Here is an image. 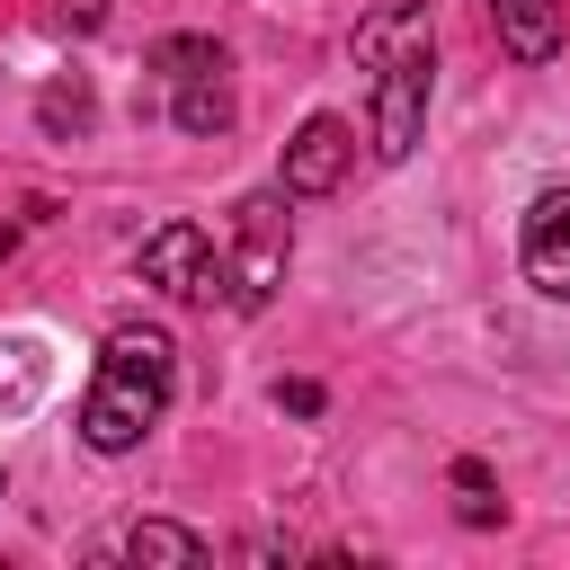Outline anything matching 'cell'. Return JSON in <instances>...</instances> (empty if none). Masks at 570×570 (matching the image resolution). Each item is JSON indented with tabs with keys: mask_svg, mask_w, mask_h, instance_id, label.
<instances>
[{
	"mask_svg": "<svg viewBox=\"0 0 570 570\" xmlns=\"http://www.w3.org/2000/svg\"><path fill=\"white\" fill-rule=\"evenodd\" d=\"M169 392H178V347H169V330L116 321L107 347H98L89 401H80V436H89V454H134V445L160 428Z\"/></svg>",
	"mask_w": 570,
	"mask_h": 570,
	"instance_id": "1",
	"label": "cell"
},
{
	"mask_svg": "<svg viewBox=\"0 0 570 570\" xmlns=\"http://www.w3.org/2000/svg\"><path fill=\"white\" fill-rule=\"evenodd\" d=\"M142 285H160V294H178V303H232V258L214 249V232H196V223H160L151 240H142Z\"/></svg>",
	"mask_w": 570,
	"mask_h": 570,
	"instance_id": "2",
	"label": "cell"
},
{
	"mask_svg": "<svg viewBox=\"0 0 570 570\" xmlns=\"http://www.w3.org/2000/svg\"><path fill=\"white\" fill-rule=\"evenodd\" d=\"M428 89H436V45L374 62V160H410L428 134Z\"/></svg>",
	"mask_w": 570,
	"mask_h": 570,
	"instance_id": "3",
	"label": "cell"
},
{
	"mask_svg": "<svg viewBox=\"0 0 570 570\" xmlns=\"http://www.w3.org/2000/svg\"><path fill=\"white\" fill-rule=\"evenodd\" d=\"M285 187H258L240 196V223H232V303L258 312L276 285H285Z\"/></svg>",
	"mask_w": 570,
	"mask_h": 570,
	"instance_id": "4",
	"label": "cell"
},
{
	"mask_svg": "<svg viewBox=\"0 0 570 570\" xmlns=\"http://www.w3.org/2000/svg\"><path fill=\"white\" fill-rule=\"evenodd\" d=\"M517 258H525V285H534V294L570 303V187H543V196L525 205V240H517Z\"/></svg>",
	"mask_w": 570,
	"mask_h": 570,
	"instance_id": "5",
	"label": "cell"
},
{
	"mask_svg": "<svg viewBox=\"0 0 570 570\" xmlns=\"http://www.w3.org/2000/svg\"><path fill=\"white\" fill-rule=\"evenodd\" d=\"M347 160H356V134L338 125V116H303V134L285 142V196H330L338 178H347Z\"/></svg>",
	"mask_w": 570,
	"mask_h": 570,
	"instance_id": "6",
	"label": "cell"
},
{
	"mask_svg": "<svg viewBox=\"0 0 570 570\" xmlns=\"http://www.w3.org/2000/svg\"><path fill=\"white\" fill-rule=\"evenodd\" d=\"M490 27L517 62H552L561 53V0H490Z\"/></svg>",
	"mask_w": 570,
	"mask_h": 570,
	"instance_id": "7",
	"label": "cell"
},
{
	"mask_svg": "<svg viewBox=\"0 0 570 570\" xmlns=\"http://www.w3.org/2000/svg\"><path fill=\"white\" fill-rule=\"evenodd\" d=\"M419 45H436L419 0H401V9H374V18L356 27V62H392V53H419Z\"/></svg>",
	"mask_w": 570,
	"mask_h": 570,
	"instance_id": "8",
	"label": "cell"
},
{
	"mask_svg": "<svg viewBox=\"0 0 570 570\" xmlns=\"http://www.w3.org/2000/svg\"><path fill=\"white\" fill-rule=\"evenodd\" d=\"M125 552H134V561H169V570H205V561H214V543L187 534V525H169V517H142V525L125 534Z\"/></svg>",
	"mask_w": 570,
	"mask_h": 570,
	"instance_id": "9",
	"label": "cell"
},
{
	"mask_svg": "<svg viewBox=\"0 0 570 570\" xmlns=\"http://www.w3.org/2000/svg\"><path fill=\"white\" fill-rule=\"evenodd\" d=\"M169 116H178V134H223V125H232V89H223V71H196V80H178Z\"/></svg>",
	"mask_w": 570,
	"mask_h": 570,
	"instance_id": "10",
	"label": "cell"
},
{
	"mask_svg": "<svg viewBox=\"0 0 570 570\" xmlns=\"http://www.w3.org/2000/svg\"><path fill=\"white\" fill-rule=\"evenodd\" d=\"M89 116H98V98H89V80L80 71H62V80H45V98H36V125L62 142V134H89Z\"/></svg>",
	"mask_w": 570,
	"mask_h": 570,
	"instance_id": "11",
	"label": "cell"
},
{
	"mask_svg": "<svg viewBox=\"0 0 570 570\" xmlns=\"http://www.w3.org/2000/svg\"><path fill=\"white\" fill-rule=\"evenodd\" d=\"M151 71H160V80H196V71H232V62H223L214 36H160V45H151Z\"/></svg>",
	"mask_w": 570,
	"mask_h": 570,
	"instance_id": "12",
	"label": "cell"
},
{
	"mask_svg": "<svg viewBox=\"0 0 570 570\" xmlns=\"http://www.w3.org/2000/svg\"><path fill=\"white\" fill-rule=\"evenodd\" d=\"M454 517L463 525H499V481L481 454H454Z\"/></svg>",
	"mask_w": 570,
	"mask_h": 570,
	"instance_id": "13",
	"label": "cell"
},
{
	"mask_svg": "<svg viewBox=\"0 0 570 570\" xmlns=\"http://www.w3.org/2000/svg\"><path fill=\"white\" fill-rule=\"evenodd\" d=\"M276 410H294V419H321V383H303V374H294V383H276Z\"/></svg>",
	"mask_w": 570,
	"mask_h": 570,
	"instance_id": "14",
	"label": "cell"
},
{
	"mask_svg": "<svg viewBox=\"0 0 570 570\" xmlns=\"http://www.w3.org/2000/svg\"><path fill=\"white\" fill-rule=\"evenodd\" d=\"M98 18H107V0H62L53 9V27H98Z\"/></svg>",
	"mask_w": 570,
	"mask_h": 570,
	"instance_id": "15",
	"label": "cell"
},
{
	"mask_svg": "<svg viewBox=\"0 0 570 570\" xmlns=\"http://www.w3.org/2000/svg\"><path fill=\"white\" fill-rule=\"evenodd\" d=\"M0 499H9V472H0Z\"/></svg>",
	"mask_w": 570,
	"mask_h": 570,
	"instance_id": "16",
	"label": "cell"
}]
</instances>
